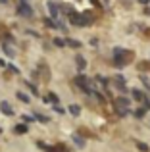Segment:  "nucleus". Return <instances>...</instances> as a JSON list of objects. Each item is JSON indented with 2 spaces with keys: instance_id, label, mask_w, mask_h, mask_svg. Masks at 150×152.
<instances>
[{
  "instance_id": "6e6552de",
  "label": "nucleus",
  "mask_w": 150,
  "mask_h": 152,
  "mask_svg": "<svg viewBox=\"0 0 150 152\" xmlns=\"http://www.w3.org/2000/svg\"><path fill=\"white\" fill-rule=\"evenodd\" d=\"M75 64H77V69L79 71H83L87 67V62H85V58H83V56H77V58H75Z\"/></svg>"
},
{
  "instance_id": "f8f14e48",
  "label": "nucleus",
  "mask_w": 150,
  "mask_h": 152,
  "mask_svg": "<svg viewBox=\"0 0 150 152\" xmlns=\"http://www.w3.org/2000/svg\"><path fill=\"white\" fill-rule=\"evenodd\" d=\"M52 42H54V45L58 46V48H64V46H66V41H64V39H60V37L52 39Z\"/></svg>"
},
{
  "instance_id": "4be33fe9",
  "label": "nucleus",
  "mask_w": 150,
  "mask_h": 152,
  "mask_svg": "<svg viewBox=\"0 0 150 152\" xmlns=\"http://www.w3.org/2000/svg\"><path fill=\"white\" fill-rule=\"evenodd\" d=\"M54 112H58V114H64V108H60V106H58V104H54Z\"/></svg>"
},
{
  "instance_id": "393cba45",
  "label": "nucleus",
  "mask_w": 150,
  "mask_h": 152,
  "mask_svg": "<svg viewBox=\"0 0 150 152\" xmlns=\"http://www.w3.org/2000/svg\"><path fill=\"white\" fill-rule=\"evenodd\" d=\"M27 85H29V89H31V91H33V93H35V94H37V87H35V85H31V83H27Z\"/></svg>"
},
{
  "instance_id": "f3484780",
  "label": "nucleus",
  "mask_w": 150,
  "mask_h": 152,
  "mask_svg": "<svg viewBox=\"0 0 150 152\" xmlns=\"http://www.w3.org/2000/svg\"><path fill=\"white\" fill-rule=\"evenodd\" d=\"M137 148H139L141 152H148V150H150L148 145H144V142H139V141H137Z\"/></svg>"
},
{
  "instance_id": "dca6fc26",
  "label": "nucleus",
  "mask_w": 150,
  "mask_h": 152,
  "mask_svg": "<svg viewBox=\"0 0 150 152\" xmlns=\"http://www.w3.org/2000/svg\"><path fill=\"white\" fill-rule=\"evenodd\" d=\"M46 102H52V104H58V96L54 93H48V96H46Z\"/></svg>"
},
{
  "instance_id": "0eeeda50",
  "label": "nucleus",
  "mask_w": 150,
  "mask_h": 152,
  "mask_svg": "<svg viewBox=\"0 0 150 152\" xmlns=\"http://www.w3.org/2000/svg\"><path fill=\"white\" fill-rule=\"evenodd\" d=\"M2 50H4V54H6L8 58H14V56H15V50L12 48L10 45H6V42H4V45H2Z\"/></svg>"
},
{
  "instance_id": "a878e982",
  "label": "nucleus",
  "mask_w": 150,
  "mask_h": 152,
  "mask_svg": "<svg viewBox=\"0 0 150 152\" xmlns=\"http://www.w3.org/2000/svg\"><path fill=\"white\" fill-rule=\"evenodd\" d=\"M0 67H8V64H6V62H4V60H2V58H0Z\"/></svg>"
},
{
  "instance_id": "1a4fd4ad",
  "label": "nucleus",
  "mask_w": 150,
  "mask_h": 152,
  "mask_svg": "<svg viewBox=\"0 0 150 152\" xmlns=\"http://www.w3.org/2000/svg\"><path fill=\"white\" fill-rule=\"evenodd\" d=\"M66 46H71V48H81V42L75 41V39H66Z\"/></svg>"
},
{
  "instance_id": "cd10ccee",
  "label": "nucleus",
  "mask_w": 150,
  "mask_h": 152,
  "mask_svg": "<svg viewBox=\"0 0 150 152\" xmlns=\"http://www.w3.org/2000/svg\"><path fill=\"white\" fill-rule=\"evenodd\" d=\"M21 2H23V4H29V0H21Z\"/></svg>"
},
{
  "instance_id": "bb28decb",
  "label": "nucleus",
  "mask_w": 150,
  "mask_h": 152,
  "mask_svg": "<svg viewBox=\"0 0 150 152\" xmlns=\"http://www.w3.org/2000/svg\"><path fill=\"white\" fill-rule=\"evenodd\" d=\"M139 2H141V4H148L150 0H139Z\"/></svg>"
},
{
  "instance_id": "7ed1b4c3",
  "label": "nucleus",
  "mask_w": 150,
  "mask_h": 152,
  "mask_svg": "<svg viewBox=\"0 0 150 152\" xmlns=\"http://www.w3.org/2000/svg\"><path fill=\"white\" fill-rule=\"evenodd\" d=\"M46 8H48V12H50V18H52V19H58V18H60V15H58V6L52 2V0H48Z\"/></svg>"
},
{
  "instance_id": "9d476101",
  "label": "nucleus",
  "mask_w": 150,
  "mask_h": 152,
  "mask_svg": "<svg viewBox=\"0 0 150 152\" xmlns=\"http://www.w3.org/2000/svg\"><path fill=\"white\" fill-rule=\"evenodd\" d=\"M133 93V98H135L137 102H141V100H144V94H143V91H139V89H135V91H131Z\"/></svg>"
},
{
  "instance_id": "b1692460",
  "label": "nucleus",
  "mask_w": 150,
  "mask_h": 152,
  "mask_svg": "<svg viewBox=\"0 0 150 152\" xmlns=\"http://www.w3.org/2000/svg\"><path fill=\"white\" fill-rule=\"evenodd\" d=\"M8 69H10V71H14V73H19V69H17L15 66H8Z\"/></svg>"
},
{
  "instance_id": "423d86ee",
  "label": "nucleus",
  "mask_w": 150,
  "mask_h": 152,
  "mask_svg": "<svg viewBox=\"0 0 150 152\" xmlns=\"http://www.w3.org/2000/svg\"><path fill=\"white\" fill-rule=\"evenodd\" d=\"M116 104H117V108H129V98H125V96H119V98H116Z\"/></svg>"
},
{
  "instance_id": "39448f33",
  "label": "nucleus",
  "mask_w": 150,
  "mask_h": 152,
  "mask_svg": "<svg viewBox=\"0 0 150 152\" xmlns=\"http://www.w3.org/2000/svg\"><path fill=\"white\" fill-rule=\"evenodd\" d=\"M116 87L121 91V93L127 91V89H125V77H123V75H116Z\"/></svg>"
},
{
  "instance_id": "6ab92c4d",
  "label": "nucleus",
  "mask_w": 150,
  "mask_h": 152,
  "mask_svg": "<svg viewBox=\"0 0 150 152\" xmlns=\"http://www.w3.org/2000/svg\"><path fill=\"white\" fill-rule=\"evenodd\" d=\"M54 150H56V152H68V146H66V145H56Z\"/></svg>"
},
{
  "instance_id": "5701e85b",
  "label": "nucleus",
  "mask_w": 150,
  "mask_h": 152,
  "mask_svg": "<svg viewBox=\"0 0 150 152\" xmlns=\"http://www.w3.org/2000/svg\"><path fill=\"white\" fill-rule=\"evenodd\" d=\"M144 108H146V110H150V98H146V96H144Z\"/></svg>"
},
{
  "instance_id": "9b49d317",
  "label": "nucleus",
  "mask_w": 150,
  "mask_h": 152,
  "mask_svg": "<svg viewBox=\"0 0 150 152\" xmlns=\"http://www.w3.org/2000/svg\"><path fill=\"white\" fill-rule=\"evenodd\" d=\"M69 114H71V115H79V114H81V106L71 104V106H69Z\"/></svg>"
},
{
  "instance_id": "aec40b11",
  "label": "nucleus",
  "mask_w": 150,
  "mask_h": 152,
  "mask_svg": "<svg viewBox=\"0 0 150 152\" xmlns=\"http://www.w3.org/2000/svg\"><path fill=\"white\" fill-rule=\"evenodd\" d=\"M96 81L100 83V85H108V79H106V77H102V75H96Z\"/></svg>"
},
{
  "instance_id": "4468645a",
  "label": "nucleus",
  "mask_w": 150,
  "mask_h": 152,
  "mask_svg": "<svg viewBox=\"0 0 150 152\" xmlns=\"http://www.w3.org/2000/svg\"><path fill=\"white\" fill-rule=\"evenodd\" d=\"M14 131H15V133H27V125L19 123V125H15V127H14Z\"/></svg>"
},
{
  "instance_id": "f03ea898",
  "label": "nucleus",
  "mask_w": 150,
  "mask_h": 152,
  "mask_svg": "<svg viewBox=\"0 0 150 152\" xmlns=\"http://www.w3.org/2000/svg\"><path fill=\"white\" fill-rule=\"evenodd\" d=\"M17 14L21 15V18H33V8H31L29 4L19 2L17 4Z\"/></svg>"
},
{
  "instance_id": "2eb2a0df",
  "label": "nucleus",
  "mask_w": 150,
  "mask_h": 152,
  "mask_svg": "<svg viewBox=\"0 0 150 152\" xmlns=\"http://www.w3.org/2000/svg\"><path fill=\"white\" fill-rule=\"evenodd\" d=\"M35 115V119H37V121H42V123H48L50 119L46 118V115H42V114H33Z\"/></svg>"
},
{
  "instance_id": "c85d7f7f",
  "label": "nucleus",
  "mask_w": 150,
  "mask_h": 152,
  "mask_svg": "<svg viewBox=\"0 0 150 152\" xmlns=\"http://www.w3.org/2000/svg\"><path fill=\"white\" fill-rule=\"evenodd\" d=\"M8 2V0H0V4H6Z\"/></svg>"
},
{
  "instance_id": "a211bd4d",
  "label": "nucleus",
  "mask_w": 150,
  "mask_h": 152,
  "mask_svg": "<svg viewBox=\"0 0 150 152\" xmlns=\"http://www.w3.org/2000/svg\"><path fill=\"white\" fill-rule=\"evenodd\" d=\"M17 100H21V102H29V96H27V94L25 93H17Z\"/></svg>"
},
{
  "instance_id": "20e7f679",
  "label": "nucleus",
  "mask_w": 150,
  "mask_h": 152,
  "mask_svg": "<svg viewBox=\"0 0 150 152\" xmlns=\"http://www.w3.org/2000/svg\"><path fill=\"white\" fill-rule=\"evenodd\" d=\"M0 112H2V114H6V115H14V110H12V106L6 100L0 102Z\"/></svg>"
},
{
  "instance_id": "ddd939ff",
  "label": "nucleus",
  "mask_w": 150,
  "mask_h": 152,
  "mask_svg": "<svg viewBox=\"0 0 150 152\" xmlns=\"http://www.w3.org/2000/svg\"><path fill=\"white\" fill-rule=\"evenodd\" d=\"M73 141H75V145H77V146H81V148L85 146V139H83V137H79V135H73Z\"/></svg>"
},
{
  "instance_id": "f257e3e1",
  "label": "nucleus",
  "mask_w": 150,
  "mask_h": 152,
  "mask_svg": "<svg viewBox=\"0 0 150 152\" xmlns=\"http://www.w3.org/2000/svg\"><path fill=\"white\" fill-rule=\"evenodd\" d=\"M127 56H129L127 50L116 48V50H114V66H116V67H123L125 64H127Z\"/></svg>"
},
{
  "instance_id": "412c9836",
  "label": "nucleus",
  "mask_w": 150,
  "mask_h": 152,
  "mask_svg": "<svg viewBox=\"0 0 150 152\" xmlns=\"http://www.w3.org/2000/svg\"><path fill=\"white\" fill-rule=\"evenodd\" d=\"M144 112H146V108H141V110H137V118H143V115H144Z\"/></svg>"
}]
</instances>
